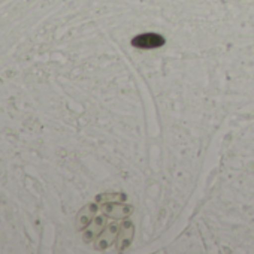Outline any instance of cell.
<instances>
[{"instance_id":"6da1fadb","label":"cell","mask_w":254,"mask_h":254,"mask_svg":"<svg viewBox=\"0 0 254 254\" xmlns=\"http://www.w3.org/2000/svg\"><path fill=\"white\" fill-rule=\"evenodd\" d=\"M165 44H166V39L157 33H142L132 39V45L141 50H154V48L163 47Z\"/></svg>"}]
</instances>
